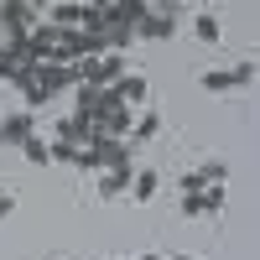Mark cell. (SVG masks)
Segmentation results:
<instances>
[{"instance_id":"obj_1","label":"cell","mask_w":260,"mask_h":260,"mask_svg":"<svg viewBox=\"0 0 260 260\" xmlns=\"http://www.w3.org/2000/svg\"><path fill=\"white\" fill-rule=\"evenodd\" d=\"M0 26H6L11 37L31 31L37 26V6H26V0H6V6H0Z\"/></svg>"},{"instance_id":"obj_2","label":"cell","mask_w":260,"mask_h":260,"mask_svg":"<svg viewBox=\"0 0 260 260\" xmlns=\"http://www.w3.org/2000/svg\"><path fill=\"white\" fill-rule=\"evenodd\" d=\"M73 83H78V78H73V68H62V62H42V68H37V89L47 94V99H52V94H62V89H73Z\"/></svg>"},{"instance_id":"obj_3","label":"cell","mask_w":260,"mask_h":260,"mask_svg":"<svg viewBox=\"0 0 260 260\" xmlns=\"http://www.w3.org/2000/svg\"><path fill=\"white\" fill-rule=\"evenodd\" d=\"M37 136V115L31 110H21V115H11L6 125H0V141H6V146H26Z\"/></svg>"},{"instance_id":"obj_4","label":"cell","mask_w":260,"mask_h":260,"mask_svg":"<svg viewBox=\"0 0 260 260\" xmlns=\"http://www.w3.org/2000/svg\"><path fill=\"white\" fill-rule=\"evenodd\" d=\"M172 31H177V16H167V11H151L141 26H136V37H151V42H167Z\"/></svg>"},{"instance_id":"obj_5","label":"cell","mask_w":260,"mask_h":260,"mask_svg":"<svg viewBox=\"0 0 260 260\" xmlns=\"http://www.w3.org/2000/svg\"><path fill=\"white\" fill-rule=\"evenodd\" d=\"M89 136H94V115H78V110H73L68 120H57V141L73 146V141H89Z\"/></svg>"},{"instance_id":"obj_6","label":"cell","mask_w":260,"mask_h":260,"mask_svg":"<svg viewBox=\"0 0 260 260\" xmlns=\"http://www.w3.org/2000/svg\"><path fill=\"white\" fill-rule=\"evenodd\" d=\"M115 94H120V104H136V99H146L151 89H146V78H141V73H125V78L115 83Z\"/></svg>"},{"instance_id":"obj_7","label":"cell","mask_w":260,"mask_h":260,"mask_svg":"<svg viewBox=\"0 0 260 260\" xmlns=\"http://www.w3.org/2000/svg\"><path fill=\"white\" fill-rule=\"evenodd\" d=\"M130 177H136V172H104V182H99V198H120V192L130 187Z\"/></svg>"},{"instance_id":"obj_8","label":"cell","mask_w":260,"mask_h":260,"mask_svg":"<svg viewBox=\"0 0 260 260\" xmlns=\"http://www.w3.org/2000/svg\"><path fill=\"white\" fill-rule=\"evenodd\" d=\"M156 182H161L156 172H136V177H130V192H136L141 203H151V198H156Z\"/></svg>"},{"instance_id":"obj_9","label":"cell","mask_w":260,"mask_h":260,"mask_svg":"<svg viewBox=\"0 0 260 260\" xmlns=\"http://www.w3.org/2000/svg\"><path fill=\"white\" fill-rule=\"evenodd\" d=\"M21 151H26V161H31V167H47V161H52V146H47V141H37V136L21 146Z\"/></svg>"},{"instance_id":"obj_10","label":"cell","mask_w":260,"mask_h":260,"mask_svg":"<svg viewBox=\"0 0 260 260\" xmlns=\"http://www.w3.org/2000/svg\"><path fill=\"white\" fill-rule=\"evenodd\" d=\"M229 83H234V89H250V83H255V62H250V57L234 62V68H229Z\"/></svg>"},{"instance_id":"obj_11","label":"cell","mask_w":260,"mask_h":260,"mask_svg":"<svg viewBox=\"0 0 260 260\" xmlns=\"http://www.w3.org/2000/svg\"><path fill=\"white\" fill-rule=\"evenodd\" d=\"M156 130H161V115L151 110V115H141V120H136V130H130V136H136V141H151Z\"/></svg>"},{"instance_id":"obj_12","label":"cell","mask_w":260,"mask_h":260,"mask_svg":"<svg viewBox=\"0 0 260 260\" xmlns=\"http://www.w3.org/2000/svg\"><path fill=\"white\" fill-rule=\"evenodd\" d=\"M192 31H198V42H219V37H224L213 16H198V21H192Z\"/></svg>"},{"instance_id":"obj_13","label":"cell","mask_w":260,"mask_h":260,"mask_svg":"<svg viewBox=\"0 0 260 260\" xmlns=\"http://www.w3.org/2000/svg\"><path fill=\"white\" fill-rule=\"evenodd\" d=\"M203 89H208V94H229L234 83H229V73H219V68H213V73H203Z\"/></svg>"},{"instance_id":"obj_14","label":"cell","mask_w":260,"mask_h":260,"mask_svg":"<svg viewBox=\"0 0 260 260\" xmlns=\"http://www.w3.org/2000/svg\"><path fill=\"white\" fill-rule=\"evenodd\" d=\"M224 208V187H203V213H219Z\"/></svg>"},{"instance_id":"obj_15","label":"cell","mask_w":260,"mask_h":260,"mask_svg":"<svg viewBox=\"0 0 260 260\" xmlns=\"http://www.w3.org/2000/svg\"><path fill=\"white\" fill-rule=\"evenodd\" d=\"M182 213H187V219H203V192H192V198H182Z\"/></svg>"},{"instance_id":"obj_16","label":"cell","mask_w":260,"mask_h":260,"mask_svg":"<svg viewBox=\"0 0 260 260\" xmlns=\"http://www.w3.org/2000/svg\"><path fill=\"white\" fill-rule=\"evenodd\" d=\"M52 161H78V146H68V141H57V146H52Z\"/></svg>"},{"instance_id":"obj_17","label":"cell","mask_w":260,"mask_h":260,"mask_svg":"<svg viewBox=\"0 0 260 260\" xmlns=\"http://www.w3.org/2000/svg\"><path fill=\"white\" fill-rule=\"evenodd\" d=\"M203 187H208V182L198 177V172H187V177H182V198H192V192H203Z\"/></svg>"},{"instance_id":"obj_18","label":"cell","mask_w":260,"mask_h":260,"mask_svg":"<svg viewBox=\"0 0 260 260\" xmlns=\"http://www.w3.org/2000/svg\"><path fill=\"white\" fill-rule=\"evenodd\" d=\"M11 213H16V198H11V192H0V219H11Z\"/></svg>"},{"instance_id":"obj_19","label":"cell","mask_w":260,"mask_h":260,"mask_svg":"<svg viewBox=\"0 0 260 260\" xmlns=\"http://www.w3.org/2000/svg\"><path fill=\"white\" fill-rule=\"evenodd\" d=\"M172 260H192V255H172Z\"/></svg>"},{"instance_id":"obj_20","label":"cell","mask_w":260,"mask_h":260,"mask_svg":"<svg viewBox=\"0 0 260 260\" xmlns=\"http://www.w3.org/2000/svg\"><path fill=\"white\" fill-rule=\"evenodd\" d=\"M146 260H161V255H146Z\"/></svg>"}]
</instances>
